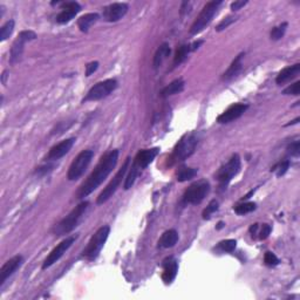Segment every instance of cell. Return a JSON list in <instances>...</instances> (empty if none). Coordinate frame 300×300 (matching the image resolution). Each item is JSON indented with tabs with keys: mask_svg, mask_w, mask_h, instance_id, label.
<instances>
[{
	"mask_svg": "<svg viewBox=\"0 0 300 300\" xmlns=\"http://www.w3.org/2000/svg\"><path fill=\"white\" fill-rule=\"evenodd\" d=\"M118 161V150H112V151L104 154L101 157L100 162L95 167L92 174L89 175L88 178L82 183L80 188H79L76 197L79 200L87 197L92 194L93 191L96 190L102 183L106 181V178L109 176V174L114 170V168L117 164Z\"/></svg>",
	"mask_w": 300,
	"mask_h": 300,
	"instance_id": "6da1fadb",
	"label": "cell"
},
{
	"mask_svg": "<svg viewBox=\"0 0 300 300\" xmlns=\"http://www.w3.org/2000/svg\"><path fill=\"white\" fill-rule=\"evenodd\" d=\"M89 203L87 202V200H84V202H81L80 204L78 206H75L74 209H73L72 211L69 212L68 215H67L65 218H62L60 222L58 223L54 226V232L55 236L60 237V236H65V234L69 233V232H72L76 226L79 225V223H80V220L82 219V217H83V215L86 214L87 209H88Z\"/></svg>",
	"mask_w": 300,
	"mask_h": 300,
	"instance_id": "7a4b0ae2",
	"label": "cell"
},
{
	"mask_svg": "<svg viewBox=\"0 0 300 300\" xmlns=\"http://www.w3.org/2000/svg\"><path fill=\"white\" fill-rule=\"evenodd\" d=\"M110 232V228L108 225L101 226L98 231L92 236V238L88 242L84 250L82 251V257L87 260H94L98 258L101 250L106 244L107 239H108Z\"/></svg>",
	"mask_w": 300,
	"mask_h": 300,
	"instance_id": "3957f363",
	"label": "cell"
},
{
	"mask_svg": "<svg viewBox=\"0 0 300 300\" xmlns=\"http://www.w3.org/2000/svg\"><path fill=\"white\" fill-rule=\"evenodd\" d=\"M223 4L222 0H214V1L206 2L203 7V10L200 11V13L198 14L197 19L194 21V24L190 27V34L191 35H197L202 32L206 26H209V24L212 21L214 17L216 16L218 12V8L220 5Z\"/></svg>",
	"mask_w": 300,
	"mask_h": 300,
	"instance_id": "277c9868",
	"label": "cell"
},
{
	"mask_svg": "<svg viewBox=\"0 0 300 300\" xmlns=\"http://www.w3.org/2000/svg\"><path fill=\"white\" fill-rule=\"evenodd\" d=\"M198 144V136L195 133L191 134H186L178 141L176 147L174 148L170 160L172 163L181 162V161H185L186 158L190 157L196 150Z\"/></svg>",
	"mask_w": 300,
	"mask_h": 300,
	"instance_id": "5b68a950",
	"label": "cell"
},
{
	"mask_svg": "<svg viewBox=\"0 0 300 300\" xmlns=\"http://www.w3.org/2000/svg\"><path fill=\"white\" fill-rule=\"evenodd\" d=\"M210 189V183L205 180H200L192 183V184L186 189L184 195H183V203H184V204L192 205L200 204L209 195Z\"/></svg>",
	"mask_w": 300,
	"mask_h": 300,
	"instance_id": "8992f818",
	"label": "cell"
},
{
	"mask_svg": "<svg viewBox=\"0 0 300 300\" xmlns=\"http://www.w3.org/2000/svg\"><path fill=\"white\" fill-rule=\"evenodd\" d=\"M93 157H94V151L93 150H82L69 166L68 172H67V178L69 181L79 180L84 174V171L87 170Z\"/></svg>",
	"mask_w": 300,
	"mask_h": 300,
	"instance_id": "52a82bcc",
	"label": "cell"
},
{
	"mask_svg": "<svg viewBox=\"0 0 300 300\" xmlns=\"http://www.w3.org/2000/svg\"><path fill=\"white\" fill-rule=\"evenodd\" d=\"M240 170V157L238 154L232 155L229 162L224 164L217 172V180L219 183L220 190H225L226 186L231 182L232 178L236 176Z\"/></svg>",
	"mask_w": 300,
	"mask_h": 300,
	"instance_id": "ba28073f",
	"label": "cell"
},
{
	"mask_svg": "<svg viewBox=\"0 0 300 300\" xmlns=\"http://www.w3.org/2000/svg\"><path fill=\"white\" fill-rule=\"evenodd\" d=\"M130 161H132L130 160V157L126 158V161H124V163L122 164L120 170L116 172V175L113 177V180L110 181L109 184L107 185L102 191H101V194L99 195L98 200H96V203H98V204H103V203H106L110 197H113V195L115 194L116 190H117V188L120 186L124 176H126L127 171H128Z\"/></svg>",
	"mask_w": 300,
	"mask_h": 300,
	"instance_id": "9c48e42d",
	"label": "cell"
},
{
	"mask_svg": "<svg viewBox=\"0 0 300 300\" xmlns=\"http://www.w3.org/2000/svg\"><path fill=\"white\" fill-rule=\"evenodd\" d=\"M116 88H117V81H116L115 79H107V80L104 81L98 82V83L94 84V86L88 90V93L84 96L82 102L84 103L88 102V101L102 100V99L112 94Z\"/></svg>",
	"mask_w": 300,
	"mask_h": 300,
	"instance_id": "30bf717a",
	"label": "cell"
},
{
	"mask_svg": "<svg viewBox=\"0 0 300 300\" xmlns=\"http://www.w3.org/2000/svg\"><path fill=\"white\" fill-rule=\"evenodd\" d=\"M35 39H36V33L33 32V31L31 30L21 31V32L19 33V35L17 36L16 40L13 41L12 47H11L10 64L14 65L20 60L22 53H24L25 45H26L28 41L35 40Z\"/></svg>",
	"mask_w": 300,
	"mask_h": 300,
	"instance_id": "8fae6325",
	"label": "cell"
},
{
	"mask_svg": "<svg viewBox=\"0 0 300 300\" xmlns=\"http://www.w3.org/2000/svg\"><path fill=\"white\" fill-rule=\"evenodd\" d=\"M75 240H76V236H69V237H66V238L62 240L60 244L56 245L55 248L50 251V254L46 257V259L44 260L42 270H46V268L50 267L52 265H54L55 263L58 262V260L60 259L61 257L67 252V251H68V249L73 245V243H74Z\"/></svg>",
	"mask_w": 300,
	"mask_h": 300,
	"instance_id": "7c38bea8",
	"label": "cell"
},
{
	"mask_svg": "<svg viewBox=\"0 0 300 300\" xmlns=\"http://www.w3.org/2000/svg\"><path fill=\"white\" fill-rule=\"evenodd\" d=\"M126 2H114L103 8V19L108 22H116L123 18L128 12Z\"/></svg>",
	"mask_w": 300,
	"mask_h": 300,
	"instance_id": "4fadbf2b",
	"label": "cell"
},
{
	"mask_svg": "<svg viewBox=\"0 0 300 300\" xmlns=\"http://www.w3.org/2000/svg\"><path fill=\"white\" fill-rule=\"evenodd\" d=\"M75 141L76 140L74 137H70V138H67V140L61 141L60 143L55 144V146L52 147L50 151H48L47 156L45 160L48 161V162H50V161L60 160L61 157L65 156V155L68 154L69 150L73 148V146H74Z\"/></svg>",
	"mask_w": 300,
	"mask_h": 300,
	"instance_id": "5bb4252c",
	"label": "cell"
},
{
	"mask_svg": "<svg viewBox=\"0 0 300 300\" xmlns=\"http://www.w3.org/2000/svg\"><path fill=\"white\" fill-rule=\"evenodd\" d=\"M249 106L245 103H234L232 106L229 107L225 112H223L222 114L218 115L217 117V122L220 124H225V123H230L232 121L237 120L242 116L244 113L248 110Z\"/></svg>",
	"mask_w": 300,
	"mask_h": 300,
	"instance_id": "9a60e30c",
	"label": "cell"
},
{
	"mask_svg": "<svg viewBox=\"0 0 300 300\" xmlns=\"http://www.w3.org/2000/svg\"><path fill=\"white\" fill-rule=\"evenodd\" d=\"M62 11L56 16V22L58 24H67L72 20L73 18L81 11V6L76 1H67L61 5Z\"/></svg>",
	"mask_w": 300,
	"mask_h": 300,
	"instance_id": "2e32d148",
	"label": "cell"
},
{
	"mask_svg": "<svg viewBox=\"0 0 300 300\" xmlns=\"http://www.w3.org/2000/svg\"><path fill=\"white\" fill-rule=\"evenodd\" d=\"M22 263H24V258H22V256H20V254L8 259L7 262L1 266V268H0V285L4 284L14 272H17V270L20 268Z\"/></svg>",
	"mask_w": 300,
	"mask_h": 300,
	"instance_id": "e0dca14e",
	"label": "cell"
},
{
	"mask_svg": "<svg viewBox=\"0 0 300 300\" xmlns=\"http://www.w3.org/2000/svg\"><path fill=\"white\" fill-rule=\"evenodd\" d=\"M158 152H160V148L140 150L136 154V156H135L134 162L133 163H134L140 170H142V169H146L147 167L155 160V157L157 156Z\"/></svg>",
	"mask_w": 300,
	"mask_h": 300,
	"instance_id": "ac0fdd59",
	"label": "cell"
},
{
	"mask_svg": "<svg viewBox=\"0 0 300 300\" xmlns=\"http://www.w3.org/2000/svg\"><path fill=\"white\" fill-rule=\"evenodd\" d=\"M163 274L162 279L166 284H170L172 280L176 278V274L178 271V263L176 259L169 257V258L163 260Z\"/></svg>",
	"mask_w": 300,
	"mask_h": 300,
	"instance_id": "d6986e66",
	"label": "cell"
},
{
	"mask_svg": "<svg viewBox=\"0 0 300 300\" xmlns=\"http://www.w3.org/2000/svg\"><path fill=\"white\" fill-rule=\"evenodd\" d=\"M300 73V64L292 65V66H288L286 68L282 69L279 72V74L277 75L276 82L278 84H284L286 82L293 80L294 78L299 75Z\"/></svg>",
	"mask_w": 300,
	"mask_h": 300,
	"instance_id": "ffe728a7",
	"label": "cell"
},
{
	"mask_svg": "<svg viewBox=\"0 0 300 300\" xmlns=\"http://www.w3.org/2000/svg\"><path fill=\"white\" fill-rule=\"evenodd\" d=\"M244 53H240V54H238L236 56V59H234L233 61H232V64L230 65V67H229L228 69H226V72L223 74L222 79L225 81H229L231 80V79L236 78L237 75L239 74L240 70H242L243 68V64H242V60L243 58H244Z\"/></svg>",
	"mask_w": 300,
	"mask_h": 300,
	"instance_id": "44dd1931",
	"label": "cell"
},
{
	"mask_svg": "<svg viewBox=\"0 0 300 300\" xmlns=\"http://www.w3.org/2000/svg\"><path fill=\"white\" fill-rule=\"evenodd\" d=\"M184 86L185 82L183 79H176V80L170 82L168 86L164 87L162 92H161V96H162L163 99H166L169 98V96L180 94V93L183 92V89H184Z\"/></svg>",
	"mask_w": 300,
	"mask_h": 300,
	"instance_id": "7402d4cb",
	"label": "cell"
},
{
	"mask_svg": "<svg viewBox=\"0 0 300 300\" xmlns=\"http://www.w3.org/2000/svg\"><path fill=\"white\" fill-rule=\"evenodd\" d=\"M177 242H178L177 231L174 230V229H170V230L166 231L162 236H161L160 240H158V248L162 249L174 248V246L177 244Z\"/></svg>",
	"mask_w": 300,
	"mask_h": 300,
	"instance_id": "603a6c76",
	"label": "cell"
},
{
	"mask_svg": "<svg viewBox=\"0 0 300 300\" xmlns=\"http://www.w3.org/2000/svg\"><path fill=\"white\" fill-rule=\"evenodd\" d=\"M170 53H171V48L170 46H169L168 42H163V44L157 48L156 53H155V55H154V61H152V66H154V68L156 69L158 68V67L162 66L164 60L168 59V56L170 55Z\"/></svg>",
	"mask_w": 300,
	"mask_h": 300,
	"instance_id": "cb8c5ba5",
	"label": "cell"
},
{
	"mask_svg": "<svg viewBox=\"0 0 300 300\" xmlns=\"http://www.w3.org/2000/svg\"><path fill=\"white\" fill-rule=\"evenodd\" d=\"M100 16L98 13H87L84 16H82L79 18L78 20V27L81 32L87 33L89 31V28L92 27V25H94L96 21L99 20Z\"/></svg>",
	"mask_w": 300,
	"mask_h": 300,
	"instance_id": "d4e9b609",
	"label": "cell"
},
{
	"mask_svg": "<svg viewBox=\"0 0 300 300\" xmlns=\"http://www.w3.org/2000/svg\"><path fill=\"white\" fill-rule=\"evenodd\" d=\"M198 169L196 168H189V167H181L177 170L176 174V180L178 182L183 183L186 181H190L197 175Z\"/></svg>",
	"mask_w": 300,
	"mask_h": 300,
	"instance_id": "484cf974",
	"label": "cell"
},
{
	"mask_svg": "<svg viewBox=\"0 0 300 300\" xmlns=\"http://www.w3.org/2000/svg\"><path fill=\"white\" fill-rule=\"evenodd\" d=\"M190 52H191L190 45H182L181 47H178L176 50V54H175L174 58V66L176 67L178 65L182 64L183 61H185V59L188 58L189 53Z\"/></svg>",
	"mask_w": 300,
	"mask_h": 300,
	"instance_id": "4316f807",
	"label": "cell"
},
{
	"mask_svg": "<svg viewBox=\"0 0 300 300\" xmlns=\"http://www.w3.org/2000/svg\"><path fill=\"white\" fill-rule=\"evenodd\" d=\"M129 169L130 170L128 176H127L126 180H124V185H123L124 190H129V189L134 185L135 180H136V177L138 176V171H140V169H138L134 163L132 164V167H130Z\"/></svg>",
	"mask_w": 300,
	"mask_h": 300,
	"instance_id": "83f0119b",
	"label": "cell"
},
{
	"mask_svg": "<svg viewBox=\"0 0 300 300\" xmlns=\"http://www.w3.org/2000/svg\"><path fill=\"white\" fill-rule=\"evenodd\" d=\"M256 208H257L256 203L244 202V203H240V204H237L233 208V210L237 215H246V214H250V212L256 210Z\"/></svg>",
	"mask_w": 300,
	"mask_h": 300,
	"instance_id": "f1b7e54d",
	"label": "cell"
},
{
	"mask_svg": "<svg viewBox=\"0 0 300 300\" xmlns=\"http://www.w3.org/2000/svg\"><path fill=\"white\" fill-rule=\"evenodd\" d=\"M13 31H14V20L11 19V20L5 22V24L1 26V28H0V40L1 41L7 40V39L12 35Z\"/></svg>",
	"mask_w": 300,
	"mask_h": 300,
	"instance_id": "f546056e",
	"label": "cell"
},
{
	"mask_svg": "<svg viewBox=\"0 0 300 300\" xmlns=\"http://www.w3.org/2000/svg\"><path fill=\"white\" fill-rule=\"evenodd\" d=\"M288 26L287 22H283V24H280L279 26L272 28V31H271L270 36L271 39L274 41L280 40V39L283 38V36L285 35V32H286V28Z\"/></svg>",
	"mask_w": 300,
	"mask_h": 300,
	"instance_id": "4dcf8cb0",
	"label": "cell"
},
{
	"mask_svg": "<svg viewBox=\"0 0 300 300\" xmlns=\"http://www.w3.org/2000/svg\"><path fill=\"white\" fill-rule=\"evenodd\" d=\"M219 208V203L218 200H212L210 203H209L208 206L204 209V211H203L202 216L204 219H210V217L212 216V214H215L217 210H218Z\"/></svg>",
	"mask_w": 300,
	"mask_h": 300,
	"instance_id": "1f68e13d",
	"label": "cell"
},
{
	"mask_svg": "<svg viewBox=\"0 0 300 300\" xmlns=\"http://www.w3.org/2000/svg\"><path fill=\"white\" fill-rule=\"evenodd\" d=\"M288 168H290V161L285 160V161H282V162H279L277 166H274L273 168L271 169V171H276L277 177H280V176H283V175L286 174Z\"/></svg>",
	"mask_w": 300,
	"mask_h": 300,
	"instance_id": "d6a6232c",
	"label": "cell"
},
{
	"mask_svg": "<svg viewBox=\"0 0 300 300\" xmlns=\"http://www.w3.org/2000/svg\"><path fill=\"white\" fill-rule=\"evenodd\" d=\"M237 246V242L234 239H225L218 244V248L224 252H233Z\"/></svg>",
	"mask_w": 300,
	"mask_h": 300,
	"instance_id": "836d02e7",
	"label": "cell"
},
{
	"mask_svg": "<svg viewBox=\"0 0 300 300\" xmlns=\"http://www.w3.org/2000/svg\"><path fill=\"white\" fill-rule=\"evenodd\" d=\"M237 19H238V18H237V17H233V16L226 17V18L223 19V20L220 21L218 25H217L216 31H217V32H222V31H224L225 28H228L229 26H230V25L233 24V22L236 21Z\"/></svg>",
	"mask_w": 300,
	"mask_h": 300,
	"instance_id": "e575fe53",
	"label": "cell"
},
{
	"mask_svg": "<svg viewBox=\"0 0 300 300\" xmlns=\"http://www.w3.org/2000/svg\"><path fill=\"white\" fill-rule=\"evenodd\" d=\"M264 263L266 266H268V267H273V266H277L279 264V259L273 252L267 251L264 256Z\"/></svg>",
	"mask_w": 300,
	"mask_h": 300,
	"instance_id": "d590c367",
	"label": "cell"
},
{
	"mask_svg": "<svg viewBox=\"0 0 300 300\" xmlns=\"http://www.w3.org/2000/svg\"><path fill=\"white\" fill-rule=\"evenodd\" d=\"M283 94L298 96L300 94V81H297V82H294V83L290 84L287 88H285L284 90H283Z\"/></svg>",
	"mask_w": 300,
	"mask_h": 300,
	"instance_id": "8d00e7d4",
	"label": "cell"
},
{
	"mask_svg": "<svg viewBox=\"0 0 300 300\" xmlns=\"http://www.w3.org/2000/svg\"><path fill=\"white\" fill-rule=\"evenodd\" d=\"M287 152H288V155H291V156L298 157L300 155V142H299V141H294V142L288 144Z\"/></svg>",
	"mask_w": 300,
	"mask_h": 300,
	"instance_id": "74e56055",
	"label": "cell"
},
{
	"mask_svg": "<svg viewBox=\"0 0 300 300\" xmlns=\"http://www.w3.org/2000/svg\"><path fill=\"white\" fill-rule=\"evenodd\" d=\"M271 230H272V229H271L270 225L263 224L262 228H260V231H259V239L264 240V239L267 238V237L270 236Z\"/></svg>",
	"mask_w": 300,
	"mask_h": 300,
	"instance_id": "f35d334b",
	"label": "cell"
},
{
	"mask_svg": "<svg viewBox=\"0 0 300 300\" xmlns=\"http://www.w3.org/2000/svg\"><path fill=\"white\" fill-rule=\"evenodd\" d=\"M99 68V62L93 61L86 66V76H90L93 73L96 72V69Z\"/></svg>",
	"mask_w": 300,
	"mask_h": 300,
	"instance_id": "ab89813d",
	"label": "cell"
},
{
	"mask_svg": "<svg viewBox=\"0 0 300 300\" xmlns=\"http://www.w3.org/2000/svg\"><path fill=\"white\" fill-rule=\"evenodd\" d=\"M246 4H248V0H245V1H244V0H238V1H233L231 4V10L233 11V12H234V11H238L242 7H244Z\"/></svg>",
	"mask_w": 300,
	"mask_h": 300,
	"instance_id": "60d3db41",
	"label": "cell"
},
{
	"mask_svg": "<svg viewBox=\"0 0 300 300\" xmlns=\"http://www.w3.org/2000/svg\"><path fill=\"white\" fill-rule=\"evenodd\" d=\"M202 44H203V40H198V41H195V42H192V44H190L191 52H195V50H198V48H200V46Z\"/></svg>",
	"mask_w": 300,
	"mask_h": 300,
	"instance_id": "b9f144b4",
	"label": "cell"
},
{
	"mask_svg": "<svg viewBox=\"0 0 300 300\" xmlns=\"http://www.w3.org/2000/svg\"><path fill=\"white\" fill-rule=\"evenodd\" d=\"M259 229V225L258 224H253V225H251V228H250V233L252 234H256L257 233V230H258Z\"/></svg>",
	"mask_w": 300,
	"mask_h": 300,
	"instance_id": "7bdbcfd3",
	"label": "cell"
},
{
	"mask_svg": "<svg viewBox=\"0 0 300 300\" xmlns=\"http://www.w3.org/2000/svg\"><path fill=\"white\" fill-rule=\"evenodd\" d=\"M299 121H300V118H299V117H297V118H296V120L291 121V122H290V123H287V124H286V126L288 127V126H293V124H298V122H299Z\"/></svg>",
	"mask_w": 300,
	"mask_h": 300,
	"instance_id": "ee69618b",
	"label": "cell"
},
{
	"mask_svg": "<svg viewBox=\"0 0 300 300\" xmlns=\"http://www.w3.org/2000/svg\"><path fill=\"white\" fill-rule=\"evenodd\" d=\"M6 78H7V70H5L4 73H2V83L5 84V82H6Z\"/></svg>",
	"mask_w": 300,
	"mask_h": 300,
	"instance_id": "f6af8a7d",
	"label": "cell"
},
{
	"mask_svg": "<svg viewBox=\"0 0 300 300\" xmlns=\"http://www.w3.org/2000/svg\"><path fill=\"white\" fill-rule=\"evenodd\" d=\"M223 225H224V223H223V222H219V223H218V226H217V229H222V228H223Z\"/></svg>",
	"mask_w": 300,
	"mask_h": 300,
	"instance_id": "bcb514c9",
	"label": "cell"
}]
</instances>
